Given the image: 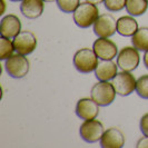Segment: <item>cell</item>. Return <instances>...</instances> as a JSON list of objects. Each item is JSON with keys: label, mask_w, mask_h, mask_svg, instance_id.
Here are the masks:
<instances>
[{"label": "cell", "mask_w": 148, "mask_h": 148, "mask_svg": "<svg viewBox=\"0 0 148 148\" xmlns=\"http://www.w3.org/2000/svg\"><path fill=\"white\" fill-rule=\"evenodd\" d=\"M99 107L100 106L91 97L82 98L76 105V115L82 120L95 119L99 115Z\"/></svg>", "instance_id": "obj_11"}, {"label": "cell", "mask_w": 148, "mask_h": 148, "mask_svg": "<svg viewBox=\"0 0 148 148\" xmlns=\"http://www.w3.org/2000/svg\"><path fill=\"white\" fill-rule=\"evenodd\" d=\"M44 9V0H22L20 3V12L27 19H37L41 17Z\"/></svg>", "instance_id": "obj_15"}, {"label": "cell", "mask_w": 148, "mask_h": 148, "mask_svg": "<svg viewBox=\"0 0 148 148\" xmlns=\"http://www.w3.org/2000/svg\"><path fill=\"white\" fill-rule=\"evenodd\" d=\"M10 1H14V2H18V1H20V2H21L22 0H10Z\"/></svg>", "instance_id": "obj_29"}, {"label": "cell", "mask_w": 148, "mask_h": 148, "mask_svg": "<svg viewBox=\"0 0 148 148\" xmlns=\"http://www.w3.org/2000/svg\"><path fill=\"white\" fill-rule=\"evenodd\" d=\"M21 31V21L16 15H7L2 17L0 22V35L2 37L14 38Z\"/></svg>", "instance_id": "obj_12"}, {"label": "cell", "mask_w": 148, "mask_h": 148, "mask_svg": "<svg viewBox=\"0 0 148 148\" xmlns=\"http://www.w3.org/2000/svg\"><path fill=\"white\" fill-rule=\"evenodd\" d=\"M16 51L14 41L10 38L2 37L0 38V59L7 60L9 57H11Z\"/></svg>", "instance_id": "obj_19"}, {"label": "cell", "mask_w": 148, "mask_h": 148, "mask_svg": "<svg viewBox=\"0 0 148 148\" xmlns=\"http://www.w3.org/2000/svg\"><path fill=\"white\" fill-rule=\"evenodd\" d=\"M87 2H90V3H94V5H100L103 3L105 0H86Z\"/></svg>", "instance_id": "obj_26"}, {"label": "cell", "mask_w": 148, "mask_h": 148, "mask_svg": "<svg viewBox=\"0 0 148 148\" xmlns=\"http://www.w3.org/2000/svg\"><path fill=\"white\" fill-rule=\"evenodd\" d=\"M127 0H105V8L110 12H118L126 8Z\"/></svg>", "instance_id": "obj_22"}, {"label": "cell", "mask_w": 148, "mask_h": 148, "mask_svg": "<svg viewBox=\"0 0 148 148\" xmlns=\"http://www.w3.org/2000/svg\"><path fill=\"white\" fill-rule=\"evenodd\" d=\"M45 2H53V1H57V0H44Z\"/></svg>", "instance_id": "obj_28"}, {"label": "cell", "mask_w": 148, "mask_h": 148, "mask_svg": "<svg viewBox=\"0 0 148 148\" xmlns=\"http://www.w3.org/2000/svg\"><path fill=\"white\" fill-rule=\"evenodd\" d=\"M148 9V0H127L126 11L128 15L138 17L144 15Z\"/></svg>", "instance_id": "obj_18"}, {"label": "cell", "mask_w": 148, "mask_h": 148, "mask_svg": "<svg viewBox=\"0 0 148 148\" xmlns=\"http://www.w3.org/2000/svg\"><path fill=\"white\" fill-rule=\"evenodd\" d=\"M104 133L105 128L103 124L96 118L90 119V120H84V123L79 127V135L82 139L89 144H94L100 140Z\"/></svg>", "instance_id": "obj_6"}, {"label": "cell", "mask_w": 148, "mask_h": 148, "mask_svg": "<svg viewBox=\"0 0 148 148\" xmlns=\"http://www.w3.org/2000/svg\"><path fill=\"white\" fill-rule=\"evenodd\" d=\"M136 147L137 148H148V136L141 137L140 139L137 141Z\"/></svg>", "instance_id": "obj_24"}, {"label": "cell", "mask_w": 148, "mask_h": 148, "mask_svg": "<svg viewBox=\"0 0 148 148\" xmlns=\"http://www.w3.org/2000/svg\"><path fill=\"white\" fill-rule=\"evenodd\" d=\"M30 69V62L26 56L16 53L5 60V70L10 77L16 79H21L26 77Z\"/></svg>", "instance_id": "obj_4"}, {"label": "cell", "mask_w": 148, "mask_h": 148, "mask_svg": "<svg viewBox=\"0 0 148 148\" xmlns=\"http://www.w3.org/2000/svg\"><path fill=\"white\" fill-rule=\"evenodd\" d=\"M99 9L97 5L90 2H80L78 8L73 12L75 23L82 29L89 28L90 26H94V23L99 17Z\"/></svg>", "instance_id": "obj_1"}, {"label": "cell", "mask_w": 148, "mask_h": 148, "mask_svg": "<svg viewBox=\"0 0 148 148\" xmlns=\"http://www.w3.org/2000/svg\"><path fill=\"white\" fill-rule=\"evenodd\" d=\"M99 141L103 148H121L125 145V136L118 128L111 127L105 130Z\"/></svg>", "instance_id": "obj_13"}, {"label": "cell", "mask_w": 148, "mask_h": 148, "mask_svg": "<svg viewBox=\"0 0 148 148\" xmlns=\"http://www.w3.org/2000/svg\"><path fill=\"white\" fill-rule=\"evenodd\" d=\"M98 62V56L94 49L82 48L74 55V66L80 74H89L95 71Z\"/></svg>", "instance_id": "obj_2"}, {"label": "cell", "mask_w": 148, "mask_h": 148, "mask_svg": "<svg viewBox=\"0 0 148 148\" xmlns=\"http://www.w3.org/2000/svg\"><path fill=\"white\" fill-rule=\"evenodd\" d=\"M136 92L143 99H148V75H143L137 79Z\"/></svg>", "instance_id": "obj_20"}, {"label": "cell", "mask_w": 148, "mask_h": 148, "mask_svg": "<svg viewBox=\"0 0 148 148\" xmlns=\"http://www.w3.org/2000/svg\"><path fill=\"white\" fill-rule=\"evenodd\" d=\"M138 29V22L134 16H123L117 19V32L123 37H133Z\"/></svg>", "instance_id": "obj_16"}, {"label": "cell", "mask_w": 148, "mask_h": 148, "mask_svg": "<svg viewBox=\"0 0 148 148\" xmlns=\"http://www.w3.org/2000/svg\"><path fill=\"white\" fill-rule=\"evenodd\" d=\"M140 62L139 50L135 47H125L118 52L117 56V65L120 70L124 71H134Z\"/></svg>", "instance_id": "obj_5"}, {"label": "cell", "mask_w": 148, "mask_h": 148, "mask_svg": "<svg viewBox=\"0 0 148 148\" xmlns=\"http://www.w3.org/2000/svg\"><path fill=\"white\" fill-rule=\"evenodd\" d=\"M118 65L112 60H101L95 69V76L100 82H109L118 74Z\"/></svg>", "instance_id": "obj_14"}, {"label": "cell", "mask_w": 148, "mask_h": 148, "mask_svg": "<svg viewBox=\"0 0 148 148\" xmlns=\"http://www.w3.org/2000/svg\"><path fill=\"white\" fill-rule=\"evenodd\" d=\"M92 27L97 37L109 38L117 32V20L110 14H103L98 17Z\"/></svg>", "instance_id": "obj_9"}, {"label": "cell", "mask_w": 148, "mask_h": 148, "mask_svg": "<svg viewBox=\"0 0 148 148\" xmlns=\"http://www.w3.org/2000/svg\"><path fill=\"white\" fill-rule=\"evenodd\" d=\"M116 90L109 82H99L95 84L90 90V97L100 107H107L114 103L116 98Z\"/></svg>", "instance_id": "obj_3"}, {"label": "cell", "mask_w": 148, "mask_h": 148, "mask_svg": "<svg viewBox=\"0 0 148 148\" xmlns=\"http://www.w3.org/2000/svg\"><path fill=\"white\" fill-rule=\"evenodd\" d=\"M139 128H140V132L144 136H148V112L143 115V117L140 118Z\"/></svg>", "instance_id": "obj_23"}, {"label": "cell", "mask_w": 148, "mask_h": 148, "mask_svg": "<svg viewBox=\"0 0 148 148\" xmlns=\"http://www.w3.org/2000/svg\"><path fill=\"white\" fill-rule=\"evenodd\" d=\"M143 60H144V65H145V67L148 69V50L147 51H145V53H144Z\"/></svg>", "instance_id": "obj_25"}, {"label": "cell", "mask_w": 148, "mask_h": 148, "mask_svg": "<svg viewBox=\"0 0 148 148\" xmlns=\"http://www.w3.org/2000/svg\"><path fill=\"white\" fill-rule=\"evenodd\" d=\"M80 5V0H57V6L65 14H71Z\"/></svg>", "instance_id": "obj_21"}, {"label": "cell", "mask_w": 148, "mask_h": 148, "mask_svg": "<svg viewBox=\"0 0 148 148\" xmlns=\"http://www.w3.org/2000/svg\"><path fill=\"white\" fill-rule=\"evenodd\" d=\"M12 41H14L16 52L23 55V56H28L30 53H32L36 50L38 45L36 36L28 30H21L12 39Z\"/></svg>", "instance_id": "obj_8"}, {"label": "cell", "mask_w": 148, "mask_h": 148, "mask_svg": "<svg viewBox=\"0 0 148 148\" xmlns=\"http://www.w3.org/2000/svg\"><path fill=\"white\" fill-rule=\"evenodd\" d=\"M92 49L100 60H112L118 56V47L108 38L98 37L92 45Z\"/></svg>", "instance_id": "obj_10"}, {"label": "cell", "mask_w": 148, "mask_h": 148, "mask_svg": "<svg viewBox=\"0 0 148 148\" xmlns=\"http://www.w3.org/2000/svg\"><path fill=\"white\" fill-rule=\"evenodd\" d=\"M132 44L139 51L148 50V27H141L132 37Z\"/></svg>", "instance_id": "obj_17"}, {"label": "cell", "mask_w": 148, "mask_h": 148, "mask_svg": "<svg viewBox=\"0 0 148 148\" xmlns=\"http://www.w3.org/2000/svg\"><path fill=\"white\" fill-rule=\"evenodd\" d=\"M1 3H2V10H1L0 15H3L5 14V9H6V2H5V0H1Z\"/></svg>", "instance_id": "obj_27"}, {"label": "cell", "mask_w": 148, "mask_h": 148, "mask_svg": "<svg viewBox=\"0 0 148 148\" xmlns=\"http://www.w3.org/2000/svg\"><path fill=\"white\" fill-rule=\"evenodd\" d=\"M111 84L116 90L117 95L125 97L129 96L134 91H136L137 80L135 79V77H134V75H132V73L121 70L120 73H118L115 76V78L111 80Z\"/></svg>", "instance_id": "obj_7"}]
</instances>
